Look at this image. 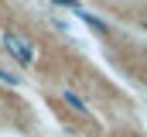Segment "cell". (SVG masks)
<instances>
[{
    "instance_id": "cell-1",
    "label": "cell",
    "mask_w": 147,
    "mask_h": 137,
    "mask_svg": "<svg viewBox=\"0 0 147 137\" xmlns=\"http://www.w3.org/2000/svg\"><path fill=\"white\" fill-rule=\"evenodd\" d=\"M0 48L17 62L21 68H28V65H34V45L28 41V38H21V34H14V31H3L0 34Z\"/></svg>"
},
{
    "instance_id": "cell-2",
    "label": "cell",
    "mask_w": 147,
    "mask_h": 137,
    "mask_svg": "<svg viewBox=\"0 0 147 137\" xmlns=\"http://www.w3.org/2000/svg\"><path fill=\"white\" fill-rule=\"evenodd\" d=\"M79 21H82V24H86V28H92V31H96V34H103V38H106V34L113 31L110 24H106V21H103V17H96V14H92V10H82V14H79Z\"/></svg>"
},
{
    "instance_id": "cell-3",
    "label": "cell",
    "mask_w": 147,
    "mask_h": 137,
    "mask_svg": "<svg viewBox=\"0 0 147 137\" xmlns=\"http://www.w3.org/2000/svg\"><path fill=\"white\" fill-rule=\"evenodd\" d=\"M62 100L69 103V106H72V110H75V113H92V110H89V103L82 100V96H79L75 89H62Z\"/></svg>"
},
{
    "instance_id": "cell-4",
    "label": "cell",
    "mask_w": 147,
    "mask_h": 137,
    "mask_svg": "<svg viewBox=\"0 0 147 137\" xmlns=\"http://www.w3.org/2000/svg\"><path fill=\"white\" fill-rule=\"evenodd\" d=\"M51 7H62V10H72L75 17H79V14H82V10H86V7H82V3H79V0H51Z\"/></svg>"
},
{
    "instance_id": "cell-5",
    "label": "cell",
    "mask_w": 147,
    "mask_h": 137,
    "mask_svg": "<svg viewBox=\"0 0 147 137\" xmlns=\"http://www.w3.org/2000/svg\"><path fill=\"white\" fill-rule=\"evenodd\" d=\"M0 82H3V86H10V89H17V86H21V75H17V72L0 68Z\"/></svg>"
}]
</instances>
